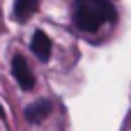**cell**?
Returning a JSON list of instances; mask_svg holds the SVG:
<instances>
[{"label":"cell","instance_id":"obj_1","mask_svg":"<svg viewBox=\"0 0 131 131\" xmlns=\"http://www.w3.org/2000/svg\"><path fill=\"white\" fill-rule=\"evenodd\" d=\"M117 12L111 0H74V25L83 32H97L104 23L115 21Z\"/></svg>","mask_w":131,"mask_h":131},{"label":"cell","instance_id":"obj_2","mask_svg":"<svg viewBox=\"0 0 131 131\" xmlns=\"http://www.w3.org/2000/svg\"><path fill=\"white\" fill-rule=\"evenodd\" d=\"M12 74H14L16 83L21 85V90L30 92V90L35 88V74H32V69H30L28 60H25L23 55H18V53L12 58Z\"/></svg>","mask_w":131,"mask_h":131},{"label":"cell","instance_id":"obj_3","mask_svg":"<svg viewBox=\"0 0 131 131\" xmlns=\"http://www.w3.org/2000/svg\"><path fill=\"white\" fill-rule=\"evenodd\" d=\"M51 108H53V106H51L48 99H39V101L30 104V106L23 111V115H25V120H28L30 124H39V122H44V120L48 117Z\"/></svg>","mask_w":131,"mask_h":131},{"label":"cell","instance_id":"obj_4","mask_svg":"<svg viewBox=\"0 0 131 131\" xmlns=\"http://www.w3.org/2000/svg\"><path fill=\"white\" fill-rule=\"evenodd\" d=\"M32 53L41 60V62H46L48 58H51V39L46 37V32L44 30H37L35 35H32Z\"/></svg>","mask_w":131,"mask_h":131},{"label":"cell","instance_id":"obj_5","mask_svg":"<svg viewBox=\"0 0 131 131\" xmlns=\"http://www.w3.org/2000/svg\"><path fill=\"white\" fill-rule=\"evenodd\" d=\"M37 9H39V2L37 0H16L14 2V18L18 23H25Z\"/></svg>","mask_w":131,"mask_h":131},{"label":"cell","instance_id":"obj_6","mask_svg":"<svg viewBox=\"0 0 131 131\" xmlns=\"http://www.w3.org/2000/svg\"><path fill=\"white\" fill-rule=\"evenodd\" d=\"M0 120H2V122H7V115H5V108H2V106H0Z\"/></svg>","mask_w":131,"mask_h":131}]
</instances>
